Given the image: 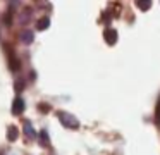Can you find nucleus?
<instances>
[{"instance_id":"obj_1","label":"nucleus","mask_w":160,"mask_h":155,"mask_svg":"<svg viewBox=\"0 0 160 155\" xmlns=\"http://www.w3.org/2000/svg\"><path fill=\"white\" fill-rule=\"evenodd\" d=\"M57 117H59L60 124H62L64 127H69V129H78V127H79V121H78L72 114L59 110V112H57Z\"/></svg>"},{"instance_id":"obj_2","label":"nucleus","mask_w":160,"mask_h":155,"mask_svg":"<svg viewBox=\"0 0 160 155\" xmlns=\"http://www.w3.org/2000/svg\"><path fill=\"white\" fill-rule=\"evenodd\" d=\"M24 109H26L24 100H22L21 96L14 98V102H12V114H14V116H21V114L24 112Z\"/></svg>"},{"instance_id":"obj_3","label":"nucleus","mask_w":160,"mask_h":155,"mask_svg":"<svg viewBox=\"0 0 160 155\" xmlns=\"http://www.w3.org/2000/svg\"><path fill=\"white\" fill-rule=\"evenodd\" d=\"M19 41L24 43V45L33 43V41H35V33H33L31 29H22L21 34H19Z\"/></svg>"},{"instance_id":"obj_4","label":"nucleus","mask_w":160,"mask_h":155,"mask_svg":"<svg viewBox=\"0 0 160 155\" xmlns=\"http://www.w3.org/2000/svg\"><path fill=\"white\" fill-rule=\"evenodd\" d=\"M103 38H105V41H107L108 45H115L117 43V31L112 29V28H108V29H105Z\"/></svg>"},{"instance_id":"obj_5","label":"nucleus","mask_w":160,"mask_h":155,"mask_svg":"<svg viewBox=\"0 0 160 155\" xmlns=\"http://www.w3.org/2000/svg\"><path fill=\"white\" fill-rule=\"evenodd\" d=\"M19 138V127L14 126V124H11V126L7 127V141H16Z\"/></svg>"},{"instance_id":"obj_6","label":"nucleus","mask_w":160,"mask_h":155,"mask_svg":"<svg viewBox=\"0 0 160 155\" xmlns=\"http://www.w3.org/2000/svg\"><path fill=\"white\" fill-rule=\"evenodd\" d=\"M24 134L29 140H35L36 138V131H35V127H33V124L29 122V121H24Z\"/></svg>"},{"instance_id":"obj_7","label":"nucleus","mask_w":160,"mask_h":155,"mask_svg":"<svg viewBox=\"0 0 160 155\" xmlns=\"http://www.w3.org/2000/svg\"><path fill=\"white\" fill-rule=\"evenodd\" d=\"M38 140H40V145L45 148L50 147V138H48V133H47V129H42L38 134Z\"/></svg>"},{"instance_id":"obj_8","label":"nucleus","mask_w":160,"mask_h":155,"mask_svg":"<svg viewBox=\"0 0 160 155\" xmlns=\"http://www.w3.org/2000/svg\"><path fill=\"white\" fill-rule=\"evenodd\" d=\"M31 16H33V10L31 9H24L21 12V16H19V23H21V24H28V21L31 19Z\"/></svg>"},{"instance_id":"obj_9","label":"nucleus","mask_w":160,"mask_h":155,"mask_svg":"<svg viewBox=\"0 0 160 155\" xmlns=\"http://www.w3.org/2000/svg\"><path fill=\"white\" fill-rule=\"evenodd\" d=\"M48 26H50V19H48V17H42V19H38V23H36V29H38V31L48 29Z\"/></svg>"},{"instance_id":"obj_10","label":"nucleus","mask_w":160,"mask_h":155,"mask_svg":"<svg viewBox=\"0 0 160 155\" xmlns=\"http://www.w3.org/2000/svg\"><path fill=\"white\" fill-rule=\"evenodd\" d=\"M24 88H26V81L22 78H19V79H16V83H14V90L18 93H21V91H24Z\"/></svg>"},{"instance_id":"obj_11","label":"nucleus","mask_w":160,"mask_h":155,"mask_svg":"<svg viewBox=\"0 0 160 155\" xmlns=\"http://www.w3.org/2000/svg\"><path fill=\"white\" fill-rule=\"evenodd\" d=\"M136 5H138L141 10H148L150 7H152V2H150V0H138V2H136Z\"/></svg>"},{"instance_id":"obj_12","label":"nucleus","mask_w":160,"mask_h":155,"mask_svg":"<svg viewBox=\"0 0 160 155\" xmlns=\"http://www.w3.org/2000/svg\"><path fill=\"white\" fill-rule=\"evenodd\" d=\"M9 62H11V69H12V71H18V69L21 67V65H19V60H18V59H14L11 54H9Z\"/></svg>"},{"instance_id":"obj_13","label":"nucleus","mask_w":160,"mask_h":155,"mask_svg":"<svg viewBox=\"0 0 160 155\" xmlns=\"http://www.w3.org/2000/svg\"><path fill=\"white\" fill-rule=\"evenodd\" d=\"M38 109H40V112H43V114L50 112V105H48V103H40Z\"/></svg>"},{"instance_id":"obj_14","label":"nucleus","mask_w":160,"mask_h":155,"mask_svg":"<svg viewBox=\"0 0 160 155\" xmlns=\"http://www.w3.org/2000/svg\"><path fill=\"white\" fill-rule=\"evenodd\" d=\"M155 119H157V124L160 126V100H158V105H157V112H155Z\"/></svg>"}]
</instances>
